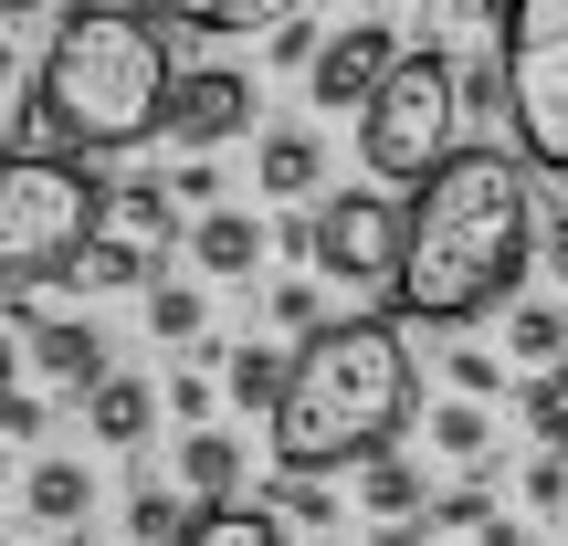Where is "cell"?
Instances as JSON below:
<instances>
[{"label": "cell", "instance_id": "cell-1", "mask_svg": "<svg viewBox=\"0 0 568 546\" xmlns=\"http://www.w3.org/2000/svg\"><path fill=\"white\" fill-rule=\"evenodd\" d=\"M527 264H548V210L537 168L506 147H464L410 189V253L389 284L400 326H474L527 295Z\"/></svg>", "mask_w": 568, "mask_h": 546}, {"label": "cell", "instance_id": "cell-2", "mask_svg": "<svg viewBox=\"0 0 568 546\" xmlns=\"http://www.w3.org/2000/svg\"><path fill=\"white\" fill-rule=\"evenodd\" d=\"M169 21L138 11V0H74L53 21L32 63V105H42V147H74V158H116V147H148L169 126V95H180V63H169Z\"/></svg>", "mask_w": 568, "mask_h": 546}, {"label": "cell", "instance_id": "cell-3", "mask_svg": "<svg viewBox=\"0 0 568 546\" xmlns=\"http://www.w3.org/2000/svg\"><path fill=\"white\" fill-rule=\"evenodd\" d=\"M410 421V326L337 316L295 347V379L274 400V473H358Z\"/></svg>", "mask_w": 568, "mask_h": 546}, {"label": "cell", "instance_id": "cell-4", "mask_svg": "<svg viewBox=\"0 0 568 546\" xmlns=\"http://www.w3.org/2000/svg\"><path fill=\"white\" fill-rule=\"evenodd\" d=\"M105 210H116V189H105L84 158L11 147V168H0V284L32 295L42 274H74L84 243L105 231Z\"/></svg>", "mask_w": 568, "mask_h": 546}, {"label": "cell", "instance_id": "cell-5", "mask_svg": "<svg viewBox=\"0 0 568 546\" xmlns=\"http://www.w3.org/2000/svg\"><path fill=\"white\" fill-rule=\"evenodd\" d=\"M453 126H464V74H453L443 42H410V53L389 63V84L358 105V168L379 189H422L443 158H464Z\"/></svg>", "mask_w": 568, "mask_h": 546}, {"label": "cell", "instance_id": "cell-6", "mask_svg": "<svg viewBox=\"0 0 568 546\" xmlns=\"http://www.w3.org/2000/svg\"><path fill=\"white\" fill-rule=\"evenodd\" d=\"M495 53H506V95H516V116H506L516 158L537 179H568V0H516Z\"/></svg>", "mask_w": 568, "mask_h": 546}, {"label": "cell", "instance_id": "cell-7", "mask_svg": "<svg viewBox=\"0 0 568 546\" xmlns=\"http://www.w3.org/2000/svg\"><path fill=\"white\" fill-rule=\"evenodd\" d=\"M305 253H316V274H337V284H400V253H410V200H389L379 179L326 189V200L305 210Z\"/></svg>", "mask_w": 568, "mask_h": 546}, {"label": "cell", "instance_id": "cell-8", "mask_svg": "<svg viewBox=\"0 0 568 546\" xmlns=\"http://www.w3.org/2000/svg\"><path fill=\"white\" fill-rule=\"evenodd\" d=\"M400 53H410V42L389 32L379 11H368V21H337V32L316 42V63H305V95H316L326 116H358V105L389 84V63H400Z\"/></svg>", "mask_w": 568, "mask_h": 546}, {"label": "cell", "instance_id": "cell-9", "mask_svg": "<svg viewBox=\"0 0 568 546\" xmlns=\"http://www.w3.org/2000/svg\"><path fill=\"white\" fill-rule=\"evenodd\" d=\"M169 137H180V158H211V147L253 137V74H232V63H190L180 95H169Z\"/></svg>", "mask_w": 568, "mask_h": 546}, {"label": "cell", "instance_id": "cell-10", "mask_svg": "<svg viewBox=\"0 0 568 546\" xmlns=\"http://www.w3.org/2000/svg\"><path fill=\"white\" fill-rule=\"evenodd\" d=\"M253 189H264V200H316L326 189L316 126H264V137H253Z\"/></svg>", "mask_w": 568, "mask_h": 546}, {"label": "cell", "instance_id": "cell-11", "mask_svg": "<svg viewBox=\"0 0 568 546\" xmlns=\"http://www.w3.org/2000/svg\"><path fill=\"white\" fill-rule=\"evenodd\" d=\"M21 515H32V526H84V515H95V463L42 452V463L21 473Z\"/></svg>", "mask_w": 568, "mask_h": 546}, {"label": "cell", "instance_id": "cell-12", "mask_svg": "<svg viewBox=\"0 0 568 546\" xmlns=\"http://www.w3.org/2000/svg\"><path fill=\"white\" fill-rule=\"evenodd\" d=\"M190 264L211 284H243L264 264V210H201V222H190Z\"/></svg>", "mask_w": 568, "mask_h": 546}, {"label": "cell", "instance_id": "cell-13", "mask_svg": "<svg viewBox=\"0 0 568 546\" xmlns=\"http://www.w3.org/2000/svg\"><path fill=\"white\" fill-rule=\"evenodd\" d=\"M169 473H180V494H190V505H243V442H232V431H180V463H169Z\"/></svg>", "mask_w": 568, "mask_h": 546}, {"label": "cell", "instance_id": "cell-14", "mask_svg": "<svg viewBox=\"0 0 568 546\" xmlns=\"http://www.w3.org/2000/svg\"><path fill=\"white\" fill-rule=\"evenodd\" d=\"M32 379H63V389L84 400V389L116 379V358H105L95 326H32Z\"/></svg>", "mask_w": 568, "mask_h": 546}, {"label": "cell", "instance_id": "cell-15", "mask_svg": "<svg viewBox=\"0 0 568 546\" xmlns=\"http://www.w3.org/2000/svg\"><path fill=\"white\" fill-rule=\"evenodd\" d=\"M74 410H84V431H95L105 452H138L148 431H159V389L148 379H105V389H84Z\"/></svg>", "mask_w": 568, "mask_h": 546}, {"label": "cell", "instance_id": "cell-16", "mask_svg": "<svg viewBox=\"0 0 568 546\" xmlns=\"http://www.w3.org/2000/svg\"><path fill=\"white\" fill-rule=\"evenodd\" d=\"M138 11H159L169 32H284L305 0H138Z\"/></svg>", "mask_w": 568, "mask_h": 546}, {"label": "cell", "instance_id": "cell-17", "mask_svg": "<svg viewBox=\"0 0 568 546\" xmlns=\"http://www.w3.org/2000/svg\"><path fill=\"white\" fill-rule=\"evenodd\" d=\"M284 379H295V358H284V347H264V337L222 347V389H232V410H264V421H274Z\"/></svg>", "mask_w": 568, "mask_h": 546}, {"label": "cell", "instance_id": "cell-18", "mask_svg": "<svg viewBox=\"0 0 568 546\" xmlns=\"http://www.w3.org/2000/svg\"><path fill=\"white\" fill-rule=\"evenodd\" d=\"M506 358H516V368H568V305L516 295V305H506Z\"/></svg>", "mask_w": 568, "mask_h": 546}, {"label": "cell", "instance_id": "cell-19", "mask_svg": "<svg viewBox=\"0 0 568 546\" xmlns=\"http://www.w3.org/2000/svg\"><path fill=\"white\" fill-rule=\"evenodd\" d=\"M422 442L443 452V463H474V473H485L495 463V410L485 400H443V410H422Z\"/></svg>", "mask_w": 568, "mask_h": 546}, {"label": "cell", "instance_id": "cell-20", "mask_svg": "<svg viewBox=\"0 0 568 546\" xmlns=\"http://www.w3.org/2000/svg\"><path fill=\"white\" fill-rule=\"evenodd\" d=\"M358 505L379 515V526H410V515H432V484H422V463L379 452V463H358Z\"/></svg>", "mask_w": 568, "mask_h": 546}, {"label": "cell", "instance_id": "cell-21", "mask_svg": "<svg viewBox=\"0 0 568 546\" xmlns=\"http://www.w3.org/2000/svg\"><path fill=\"white\" fill-rule=\"evenodd\" d=\"M180 546H284V515L264 505V494H243V505H201Z\"/></svg>", "mask_w": 568, "mask_h": 546}, {"label": "cell", "instance_id": "cell-22", "mask_svg": "<svg viewBox=\"0 0 568 546\" xmlns=\"http://www.w3.org/2000/svg\"><path fill=\"white\" fill-rule=\"evenodd\" d=\"M190 515H201V505H190L180 484H159V473H138V484H126V536H138V546H180Z\"/></svg>", "mask_w": 568, "mask_h": 546}, {"label": "cell", "instance_id": "cell-23", "mask_svg": "<svg viewBox=\"0 0 568 546\" xmlns=\"http://www.w3.org/2000/svg\"><path fill=\"white\" fill-rule=\"evenodd\" d=\"M105 222H116V231H138L148 253H159V243H180V231H190V222H180V189H169V179H126Z\"/></svg>", "mask_w": 568, "mask_h": 546}, {"label": "cell", "instance_id": "cell-24", "mask_svg": "<svg viewBox=\"0 0 568 546\" xmlns=\"http://www.w3.org/2000/svg\"><path fill=\"white\" fill-rule=\"evenodd\" d=\"M74 274H84V284H105V295H138V284L159 274V253H148L138 231H116V222H105L95 243H84V264H74Z\"/></svg>", "mask_w": 568, "mask_h": 546}, {"label": "cell", "instance_id": "cell-25", "mask_svg": "<svg viewBox=\"0 0 568 546\" xmlns=\"http://www.w3.org/2000/svg\"><path fill=\"white\" fill-rule=\"evenodd\" d=\"M148 337H159V347H201L211 337V295H190V284H148Z\"/></svg>", "mask_w": 568, "mask_h": 546}, {"label": "cell", "instance_id": "cell-26", "mask_svg": "<svg viewBox=\"0 0 568 546\" xmlns=\"http://www.w3.org/2000/svg\"><path fill=\"white\" fill-rule=\"evenodd\" d=\"M264 505L284 515V526H305V536H326L337 526V494H326V473H274V494Z\"/></svg>", "mask_w": 568, "mask_h": 546}, {"label": "cell", "instance_id": "cell-27", "mask_svg": "<svg viewBox=\"0 0 568 546\" xmlns=\"http://www.w3.org/2000/svg\"><path fill=\"white\" fill-rule=\"evenodd\" d=\"M432 536H485L495 526V484L474 473V484H453V494H432V515H422Z\"/></svg>", "mask_w": 568, "mask_h": 546}, {"label": "cell", "instance_id": "cell-28", "mask_svg": "<svg viewBox=\"0 0 568 546\" xmlns=\"http://www.w3.org/2000/svg\"><path fill=\"white\" fill-rule=\"evenodd\" d=\"M443 379H453V400H485V410H495V400H506V389H516L495 347H453V358H443Z\"/></svg>", "mask_w": 568, "mask_h": 546}, {"label": "cell", "instance_id": "cell-29", "mask_svg": "<svg viewBox=\"0 0 568 546\" xmlns=\"http://www.w3.org/2000/svg\"><path fill=\"white\" fill-rule=\"evenodd\" d=\"M264 316H274L295 347H305V337H326V295H316L305 274H284V284H274V295H264Z\"/></svg>", "mask_w": 568, "mask_h": 546}, {"label": "cell", "instance_id": "cell-30", "mask_svg": "<svg viewBox=\"0 0 568 546\" xmlns=\"http://www.w3.org/2000/svg\"><path fill=\"white\" fill-rule=\"evenodd\" d=\"M516 494H527L537 515H568V452H537V463L516 473Z\"/></svg>", "mask_w": 568, "mask_h": 546}, {"label": "cell", "instance_id": "cell-31", "mask_svg": "<svg viewBox=\"0 0 568 546\" xmlns=\"http://www.w3.org/2000/svg\"><path fill=\"white\" fill-rule=\"evenodd\" d=\"M169 189H180V210H211V200H222V168H211V158H180V168H169Z\"/></svg>", "mask_w": 568, "mask_h": 546}, {"label": "cell", "instance_id": "cell-32", "mask_svg": "<svg viewBox=\"0 0 568 546\" xmlns=\"http://www.w3.org/2000/svg\"><path fill=\"white\" fill-rule=\"evenodd\" d=\"M169 410H180L190 431H211V379H201V368H180V379H169Z\"/></svg>", "mask_w": 568, "mask_h": 546}, {"label": "cell", "instance_id": "cell-33", "mask_svg": "<svg viewBox=\"0 0 568 546\" xmlns=\"http://www.w3.org/2000/svg\"><path fill=\"white\" fill-rule=\"evenodd\" d=\"M0 421H11V442H42V389H11V410H0Z\"/></svg>", "mask_w": 568, "mask_h": 546}, {"label": "cell", "instance_id": "cell-34", "mask_svg": "<svg viewBox=\"0 0 568 546\" xmlns=\"http://www.w3.org/2000/svg\"><path fill=\"white\" fill-rule=\"evenodd\" d=\"M548 274L568 284V210H548Z\"/></svg>", "mask_w": 568, "mask_h": 546}, {"label": "cell", "instance_id": "cell-35", "mask_svg": "<svg viewBox=\"0 0 568 546\" xmlns=\"http://www.w3.org/2000/svg\"><path fill=\"white\" fill-rule=\"evenodd\" d=\"M474 546H537V536H527V526H516V515H495V526H485V536H474Z\"/></svg>", "mask_w": 568, "mask_h": 546}, {"label": "cell", "instance_id": "cell-36", "mask_svg": "<svg viewBox=\"0 0 568 546\" xmlns=\"http://www.w3.org/2000/svg\"><path fill=\"white\" fill-rule=\"evenodd\" d=\"M42 11H53V0H0V21H11V32H32Z\"/></svg>", "mask_w": 568, "mask_h": 546}, {"label": "cell", "instance_id": "cell-37", "mask_svg": "<svg viewBox=\"0 0 568 546\" xmlns=\"http://www.w3.org/2000/svg\"><path fill=\"white\" fill-rule=\"evenodd\" d=\"M548 379H558V389H568V368H548Z\"/></svg>", "mask_w": 568, "mask_h": 546}, {"label": "cell", "instance_id": "cell-38", "mask_svg": "<svg viewBox=\"0 0 568 546\" xmlns=\"http://www.w3.org/2000/svg\"><path fill=\"white\" fill-rule=\"evenodd\" d=\"M74 546H84V536H74Z\"/></svg>", "mask_w": 568, "mask_h": 546}]
</instances>
